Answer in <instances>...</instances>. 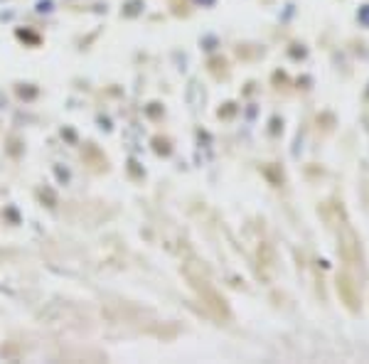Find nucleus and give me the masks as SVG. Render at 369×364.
I'll use <instances>...</instances> for the list:
<instances>
[{"label": "nucleus", "mask_w": 369, "mask_h": 364, "mask_svg": "<svg viewBox=\"0 0 369 364\" xmlns=\"http://www.w3.org/2000/svg\"><path fill=\"white\" fill-rule=\"evenodd\" d=\"M337 291H342L345 300H347V305H350L352 310L357 308V298L352 295V281H350L347 276H337Z\"/></svg>", "instance_id": "nucleus-1"}]
</instances>
